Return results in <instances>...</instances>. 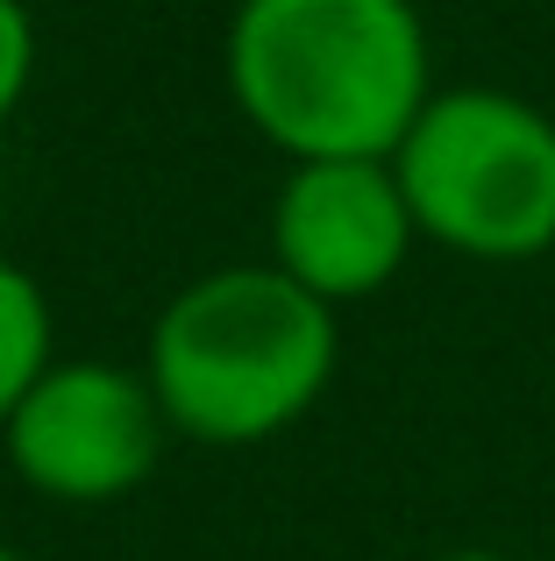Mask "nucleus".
<instances>
[{
	"label": "nucleus",
	"mask_w": 555,
	"mask_h": 561,
	"mask_svg": "<svg viewBox=\"0 0 555 561\" xmlns=\"http://www.w3.org/2000/svg\"><path fill=\"white\" fill-rule=\"evenodd\" d=\"M414 234L471 263L555 249V114L506 85H434L392 150Z\"/></svg>",
	"instance_id": "3"
},
{
	"label": "nucleus",
	"mask_w": 555,
	"mask_h": 561,
	"mask_svg": "<svg viewBox=\"0 0 555 561\" xmlns=\"http://www.w3.org/2000/svg\"><path fill=\"white\" fill-rule=\"evenodd\" d=\"M29 79H36V14L22 0H0V128L29 100Z\"/></svg>",
	"instance_id": "7"
},
{
	"label": "nucleus",
	"mask_w": 555,
	"mask_h": 561,
	"mask_svg": "<svg viewBox=\"0 0 555 561\" xmlns=\"http://www.w3.org/2000/svg\"><path fill=\"white\" fill-rule=\"evenodd\" d=\"M442 561H513V554H499V548H456V554H442Z\"/></svg>",
	"instance_id": "8"
},
{
	"label": "nucleus",
	"mask_w": 555,
	"mask_h": 561,
	"mask_svg": "<svg viewBox=\"0 0 555 561\" xmlns=\"http://www.w3.org/2000/svg\"><path fill=\"white\" fill-rule=\"evenodd\" d=\"M22 8H36V0H22Z\"/></svg>",
	"instance_id": "10"
},
{
	"label": "nucleus",
	"mask_w": 555,
	"mask_h": 561,
	"mask_svg": "<svg viewBox=\"0 0 555 561\" xmlns=\"http://www.w3.org/2000/svg\"><path fill=\"white\" fill-rule=\"evenodd\" d=\"M414 214L392 179V157H320L285 164L271 199V256L328 313L377 299L414 256Z\"/></svg>",
	"instance_id": "5"
},
{
	"label": "nucleus",
	"mask_w": 555,
	"mask_h": 561,
	"mask_svg": "<svg viewBox=\"0 0 555 561\" xmlns=\"http://www.w3.org/2000/svg\"><path fill=\"white\" fill-rule=\"evenodd\" d=\"M57 363V313L50 291L36 285V271L14 256H0V420L43 383Z\"/></svg>",
	"instance_id": "6"
},
{
	"label": "nucleus",
	"mask_w": 555,
	"mask_h": 561,
	"mask_svg": "<svg viewBox=\"0 0 555 561\" xmlns=\"http://www.w3.org/2000/svg\"><path fill=\"white\" fill-rule=\"evenodd\" d=\"M0 561H22V554H14V548H8V540H0Z\"/></svg>",
	"instance_id": "9"
},
{
	"label": "nucleus",
	"mask_w": 555,
	"mask_h": 561,
	"mask_svg": "<svg viewBox=\"0 0 555 561\" xmlns=\"http://www.w3.org/2000/svg\"><path fill=\"white\" fill-rule=\"evenodd\" d=\"M165 412L150 383L128 363H65L57 356L43 383L0 420L8 469L50 505H114L143 491L165 462Z\"/></svg>",
	"instance_id": "4"
},
{
	"label": "nucleus",
	"mask_w": 555,
	"mask_h": 561,
	"mask_svg": "<svg viewBox=\"0 0 555 561\" xmlns=\"http://www.w3.org/2000/svg\"><path fill=\"white\" fill-rule=\"evenodd\" d=\"M342 313L299 291L278 263H222L179 285L150 320L143 383L171 434L257 448L328 398Z\"/></svg>",
	"instance_id": "2"
},
{
	"label": "nucleus",
	"mask_w": 555,
	"mask_h": 561,
	"mask_svg": "<svg viewBox=\"0 0 555 561\" xmlns=\"http://www.w3.org/2000/svg\"><path fill=\"white\" fill-rule=\"evenodd\" d=\"M222 71L236 114L285 164L392 157L434 93L414 0H236Z\"/></svg>",
	"instance_id": "1"
}]
</instances>
